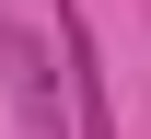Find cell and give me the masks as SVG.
<instances>
[{
	"mask_svg": "<svg viewBox=\"0 0 151 139\" xmlns=\"http://www.w3.org/2000/svg\"><path fill=\"white\" fill-rule=\"evenodd\" d=\"M0 58H12V93H23V139H58V81H47L23 23H0Z\"/></svg>",
	"mask_w": 151,
	"mask_h": 139,
	"instance_id": "7a4b0ae2",
	"label": "cell"
},
{
	"mask_svg": "<svg viewBox=\"0 0 151 139\" xmlns=\"http://www.w3.org/2000/svg\"><path fill=\"white\" fill-rule=\"evenodd\" d=\"M58 58H70V139H116V104H105V46H93V12L58 0Z\"/></svg>",
	"mask_w": 151,
	"mask_h": 139,
	"instance_id": "6da1fadb",
	"label": "cell"
}]
</instances>
